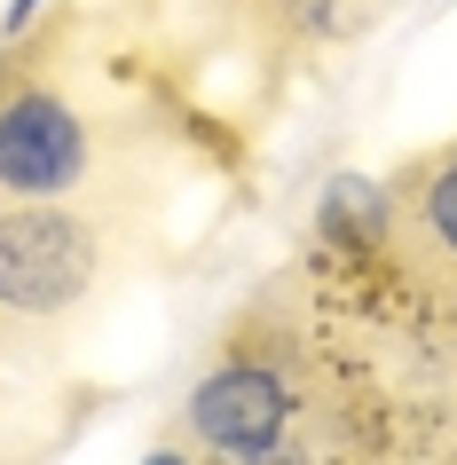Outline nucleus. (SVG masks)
<instances>
[{
  "mask_svg": "<svg viewBox=\"0 0 457 465\" xmlns=\"http://www.w3.org/2000/svg\"><path fill=\"white\" fill-rule=\"evenodd\" d=\"M143 465H190V458H182V450H150Z\"/></svg>",
  "mask_w": 457,
  "mask_h": 465,
  "instance_id": "nucleus-7",
  "label": "nucleus"
},
{
  "mask_svg": "<svg viewBox=\"0 0 457 465\" xmlns=\"http://www.w3.org/2000/svg\"><path fill=\"white\" fill-rule=\"evenodd\" d=\"M126 111L64 72V32L0 48V197H143Z\"/></svg>",
  "mask_w": 457,
  "mask_h": 465,
  "instance_id": "nucleus-2",
  "label": "nucleus"
},
{
  "mask_svg": "<svg viewBox=\"0 0 457 465\" xmlns=\"http://www.w3.org/2000/svg\"><path fill=\"white\" fill-rule=\"evenodd\" d=\"M150 252L143 197H0V363L72 355Z\"/></svg>",
  "mask_w": 457,
  "mask_h": 465,
  "instance_id": "nucleus-1",
  "label": "nucleus"
},
{
  "mask_svg": "<svg viewBox=\"0 0 457 465\" xmlns=\"http://www.w3.org/2000/svg\"><path fill=\"white\" fill-rule=\"evenodd\" d=\"M379 245L402 284L457 316V143L418 150L379 197Z\"/></svg>",
  "mask_w": 457,
  "mask_h": 465,
  "instance_id": "nucleus-3",
  "label": "nucleus"
},
{
  "mask_svg": "<svg viewBox=\"0 0 457 465\" xmlns=\"http://www.w3.org/2000/svg\"><path fill=\"white\" fill-rule=\"evenodd\" d=\"M229 25L253 40L276 64H300V55H339L355 48L363 32L379 25L386 0H221Z\"/></svg>",
  "mask_w": 457,
  "mask_h": 465,
  "instance_id": "nucleus-5",
  "label": "nucleus"
},
{
  "mask_svg": "<svg viewBox=\"0 0 457 465\" xmlns=\"http://www.w3.org/2000/svg\"><path fill=\"white\" fill-rule=\"evenodd\" d=\"M40 8H48V0H8V32H25L32 16H40Z\"/></svg>",
  "mask_w": 457,
  "mask_h": 465,
  "instance_id": "nucleus-6",
  "label": "nucleus"
},
{
  "mask_svg": "<svg viewBox=\"0 0 457 465\" xmlns=\"http://www.w3.org/2000/svg\"><path fill=\"white\" fill-rule=\"evenodd\" d=\"M190 441L205 458H261L292 441V387L268 363H214L190 394Z\"/></svg>",
  "mask_w": 457,
  "mask_h": 465,
  "instance_id": "nucleus-4",
  "label": "nucleus"
}]
</instances>
